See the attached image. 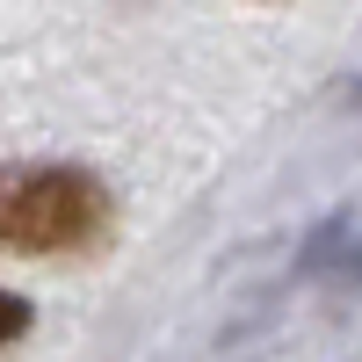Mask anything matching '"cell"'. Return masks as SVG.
Segmentation results:
<instances>
[{"instance_id": "obj_2", "label": "cell", "mask_w": 362, "mask_h": 362, "mask_svg": "<svg viewBox=\"0 0 362 362\" xmlns=\"http://www.w3.org/2000/svg\"><path fill=\"white\" fill-rule=\"evenodd\" d=\"M22 334H29V305L0 290V348H8V341H22Z\"/></svg>"}, {"instance_id": "obj_1", "label": "cell", "mask_w": 362, "mask_h": 362, "mask_svg": "<svg viewBox=\"0 0 362 362\" xmlns=\"http://www.w3.org/2000/svg\"><path fill=\"white\" fill-rule=\"evenodd\" d=\"M109 225V189L87 167H8L0 174V254H73Z\"/></svg>"}]
</instances>
